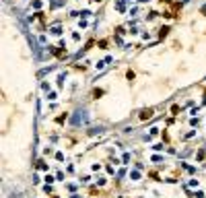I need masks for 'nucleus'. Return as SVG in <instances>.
I'll list each match as a JSON object with an SVG mask.
<instances>
[{"label":"nucleus","instance_id":"obj_1","mask_svg":"<svg viewBox=\"0 0 206 198\" xmlns=\"http://www.w3.org/2000/svg\"><path fill=\"white\" fill-rule=\"evenodd\" d=\"M151 116H153V112H151V110H144V112L140 113V118H142V120H146V118H151Z\"/></svg>","mask_w":206,"mask_h":198}]
</instances>
